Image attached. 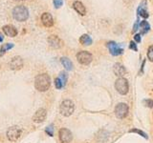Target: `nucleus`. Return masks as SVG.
<instances>
[{
	"mask_svg": "<svg viewBox=\"0 0 153 143\" xmlns=\"http://www.w3.org/2000/svg\"><path fill=\"white\" fill-rule=\"evenodd\" d=\"M140 27H141V29H142V34H146L148 31L150 30V25H149V23H148L147 21L146 20H143L141 23H140Z\"/></svg>",
	"mask_w": 153,
	"mask_h": 143,
	"instance_id": "412c9836",
	"label": "nucleus"
},
{
	"mask_svg": "<svg viewBox=\"0 0 153 143\" xmlns=\"http://www.w3.org/2000/svg\"><path fill=\"white\" fill-rule=\"evenodd\" d=\"M46 116H47V112L46 110L43 109V108H40L38 109L35 114H34L33 117V120L37 123H40V122H43L45 120V118H46Z\"/></svg>",
	"mask_w": 153,
	"mask_h": 143,
	"instance_id": "f8f14e48",
	"label": "nucleus"
},
{
	"mask_svg": "<svg viewBox=\"0 0 153 143\" xmlns=\"http://www.w3.org/2000/svg\"><path fill=\"white\" fill-rule=\"evenodd\" d=\"M60 61H61V64L63 65V67L66 69L67 71L73 70V63H72V61L68 57H61Z\"/></svg>",
	"mask_w": 153,
	"mask_h": 143,
	"instance_id": "a211bd4d",
	"label": "nucleus"
},
{
	"mask_svg": "<svg viewBox=\"0 0 153 143\" xmlns=\"http://www.w3.org/2000/svg\"><path fill=\"white\" fill-rule=\"evenodd\" d=\"M51 85V78L47 73L38 75L35 79V87L39 92H46Z\"/></svg>",
	"mask_w": 153,
	"mask_h": 143,
	"instance_id": "f257e3e1",
	"label": "nucleus"
},
{
	"mask_svg": "<svg viewBox=\"0 0 153 143\" xmlns=\"http://www.w3.org/2000/svg\"><path fill=\"white\" fill-rule=\"evenodd\" d=\"M41 22L42 24L47 27V28H50L54 25V19H53V16L50 12H43L42 15H41Z\"/></svg>",
	"mask_w": 153,
	"mask_h": 143,
	"instance_id": "ddd939ff",
	"label": "nucleus"
},
{
	"mask_svg": "<svg viewBox=\"0 0 153 143\" xmlns=\"http://www.w3.org/2000/svg\"><path fill=\"white\" fill-rule=\"evenodd\" d=\"M138 28H139V20H137L136 22H135V24L133 26V32H136L138 30Z\"/></svg>",
	"mask_w": 153,
	"mask_h": 143,
	"instance_id": "7c9ffc66",
	"label": "nucleus"
},
{
	"mask_svg": "<svg viewBox=\"0 0 153 143\" xmlns=\"http://www.w3.org/2000/svg\"><path fill=\"white\" fill-rule=\"evenodd\" d=\"M73 8L75 9V11L79 13L80 15H86V9H85L84 5L80 1H75L73 3Z\"/></svg>",
	"mask_w": 153,
	"mask_h": 143,
	"instance_id": "f3484780",
	"label": "nucleus"
},
{
	"mask_svg": "<svg viewBox=\"0 0 153 143\" xmlns=\"http://www.w3.org/2000/svg\"><path fill=\"white\" fill-rule=\"evenodd\" d=\"M55 86H56V88L58 89V90L61 89L62 87H63V84H62V82L60 79V77H57V78H56V79H55Z\"/></svg>",
	"mask_w": 153,
	"mask_h": 143,
	"instance_id": "bb28decb",
	"label": "nucleus"
},
{
	"mask_svg": "<svg viewBox=\"0 0 153 143\" xmlns=\"http://www.w3.org/2000/svg\"><path fill=\"white\" fill-rule=\"evenodd\" d=\"M107 48L109 49L110 54L112 55H115V56L123 54L124 53V49L120 48V46L116 42H114V41H110V42L107 43Z\"/></svg>",
	"mask_w": 153,
	"mask_h": 143,
	"instance_id": "1a4fd4ad",
	"label": "nucleus"
},
{
	"mask_svg": "<svg viewBox=\"0 0 153 143\" xmlns=\"http://www.w3.org/2000/svg\"><path fill=\"white\" fill-rule=\"evenodd\" d=\"M129 133H139V135H140L141 136H143V137H145L146 139H147L148 138V136H147V135L145 133V132H143V131H141V130H139V129H131V130L129 131Z\"/></svg>",
	"mask_w": 153,
	"mask_h": 143,
	"instance_id": "4be33fe9",
	"label": "nucleus"
},
{
	"mask_svg": "<svg viewBox=\"0 0 153 143\" xmlns=\"http://www.w3.org/2000/svg\"><path fill=\"white\" fill-rule=\"evenodd\" d=\"M45 132H46V133H48V136H54V125L53 124L49 125L46 129H45Z\"/></svg>",
	"mask_w": 153,
	"mask_h": 143,
	"instance_id": "b1692460",
	"label": "nucleus"
},
{
	"mask_svg": "<svg viewBox=\"0 0 153 143\" xmlns=\"http://www.w3.org/2000/svg\"><path fill=\"white\" fill-rule=\"evenodd\" d=\"M3 40H4V35L0 33V42H3Z\"/></svg>",
	"mask_w": 153,
	"mask_h": 143,
	"instance_id": "2f4dec72",
	"label": "nucleus"
},
{
	"mask_svg": "<svg viewBox=\"0 0 153 143\" xmlns=\"http://www.w3.org/2000/svg\"><path fill=\"white\" fill-rule=\"evenodd\" d=\"M13 16L16 21L24 22L29 18V11L23 5L16 6L13 10Z\"/></svg>",
	"mask_w": 153,
	"mask_h": 143,
	"instance_id": "f03ea898",
	"label": "nucleus"
},
{
	"mask_svg": "<svg viewBox=\"0 0 153 143\" xmlns=\"http://www.w3.org/2000/svg\"><path fill=\"white\" fill-rule=\"evenodd\" d=\"M128 105L127 103H119L115 107V114L118 118L123 119L127 117L128 114Z\"/></svg>",
	"mask_w": 153,
	"mask_h": 143,
	"instance_id": "423d86ee",
	"label": "nucleus"
},
{
	"mask_svg": "<svg viewBox=\"0 0 153 143\" xmlns=\"http://www.w3.org/2000/svg\"><path fill=\"white\" fill-rule=\"evenodd\" d=\"M58 136H60V139L61 143H70L73 139V136L70 130L66 128H61L60 132H58Z\"/></svg>",
	"mask_w": 153,
	"mask_h": 143,
	"instance_id": "6e6552de",
	"label": "nucleus"
},
{
	"mask_svg": "<svg viewBox=\"0 0 153 143\" xmlns=\"http://www.w3.org/2000/svg\"><path fill=\"white\" fill-rule=\"evenodd\" d=\"M115 89L120 95H127L129 90V84L127 79H125L124 77H120L116 80L115 82Z\"/></svg>",
	"mask_w": 153,
	"mask_h": 143,
	"instance_id": "20e7f679",
	"label": "nucleus"
},
{
	"mask_svg": "<svg viewBox=\"0 0 153 143\" xmlns=\"http://www.w3.org/2000/svg\"><path fill=\"white\" fill-rule=\"evenodd\" d=\"M21 136V130L17 126H13L7 131V137L11 141H16Z\"/></svg>",
	"mask_w": 153,
	"mask_h": 143,
	"instance_id": "0eeeda50",
	"label": "nucleus"
},
{
	"mask_svg": "<svg viewBox=\"0 0 153 143\" xmlns=\"http://www.w3.org/2000/svg\"><path fill=\"white\" fill-rule=\"evenodd\" d=\"M79 42L82 43L84 46H89L92 44V38L90 37V35L88 34H82V36L79 37Z\"/></svg>",
	"mask_w": 153,
	"mask_h": 143,
	"instance_id": "6ab92c4d",
	"label": "nucleus"
},
{
	"mask_svg": "<svg viewBox=\"0 0 153 143\" xmlns=\"http://www.w3.org/2000/svg\"><path fill=\"white\" fill-rule=\"evenodd\" d=\"M113 72L117 76L123 77L125 73H127V71L124 65H121V64H120V63H116L113 67Z\"/></svg>",
	"mask_w": 153,
	"mask_h": 143,
	"instance_id": "2eb2a0df",
	"label": "nucleus"
},
{
	"mask_svg": "<svg viewBox=\"0 0 153 143\" xmlns=\"http://www.w3.org/2000/svg\"><path fill=\"white\" fill-rule=\"evenodd\" d=\"M60 114L64 117H70L72 114L74 113L75 111V105L74 102L70 99H66L63 100L61 102L60 106Z\"/></svg>",
	"mask_w": 153,
	"mask_h": 143,
	"instance_id": "7ed1b4c3",
	"label": "nucleus"
},
{
	"mask_svg": "<svg viewBox=\"0 0 153 143\" xmlns=\"http://www.w3.org/2000/svg\"><path fill=\"white\" fill-rule=\"evenodd\" d=\"M137 12H138V15L140 16H142L143 18H147L148 16H149L148 12L146 10V0H143L142 3L140 4V6H139V8H138Z\"/></svg>",
	"mask_w": 153,
	"mask_h": 143,
	"instance_id": "dca6fc26",
	"label": "nucleus"
},
{
	"mask_svg": "<svg viewBox=\"0 0 153 143\" xmlns=\"http://www.w3.org/2000/svg\"><path fill=\"white\" fill-rule=\"evenodd\" d=\"M47 40H48V43L50 44L51 47L55 48V49H60L63 46V41H62L57 35H50Z\"/></svg>",
	"mask_w": 153,
	"mask_h": 143,
	"instance_id": "9d476101",
	"label": "nucleus"
},
{
	"mask_svg": "<svg viewBox=\"0 0 153 143\" xmlns=\"http://www.w3.org/2000/svg\"><path fill=\"white\" fill-rule=\"evenodd\" d=\"M10 69L12 70H20V69L23 67V59L20 56H15L12 58V60L10 61Z\"/></svg>",
	"mask_w": 153,
	"mask_h": 143,
	"instance_id": "9b49d317",
	"label": "nucleus"
},
{
	"mask_svg": "<svg viewBox=\"0 0 153 143\" xmlns=\"http://www.w3.org/2000/svg\"><path fill=\"white\" fill-rule=\"evenodd\" d=\"M134 40H135V42H137V43H140L141 42V34H135L134 35Z\"/></svg>",
	"mask_w": 153,
	"mask_h": 143,
	"instance_id": "c756f323",
	"label": "nucleus"
},
{
	"mask_svg": "<svg viewBox=\"0 0 153 143\" xmlns=\"http://www.w3.org/2000/svg\"><path fill=\"white\" fill-rule=\"evenodd\" d=\"M147 58L153 62V46H150L147 50Z\"/></svg>",
	"mask_w": 153,
	"mask_h": 143,
	"instance_id": "393cba45",
	"label": "nucleus"
},
{
	"mask_svg": "<svg viewBox=\"0 0 153 143\" xmlns=\"http://www.w3.org/2000/svg\"><path fill=\"white\" fill-rule=\"evenodd\" d=\"M15 1H22V0H15Z\"/></svg>",
	"mask_w": 153,
	"mask_h": 143,
	"instance_id": "473e14b6",
	"label": "nucleus"
},
{
	"mask_svg": "<svg viewBox=\"0 0 153 143\" xmlns=\"http://www.w3.org/2000/svg\"><path fill=\"white\" fill-rule=\"evenodd\" d=\"M76 59L82 65H89L93 60V55L87 51H82L76 54Z\"/></svg>",
	"mask_w": 153,
	"mask_h": 143,
	"instance_id": "39448f33",
	"label": "nucleus"
},
{
	"mask_svg": "<svg viewBox=\"0 0 153 143\" xmlns=\"http://www.w3.org/2000/svg\"><path fill=\"white\" fill-rule=\"evenodd\" d=\"M15 47V45L13 43H6V44H3L1 46V48H0V57L2 56V55L5 54V53L7 52L8 50H11Z\"/></svg>",
	"mask_w": 153,
	"mask_h": 143,
	"instance_id": "aec40b11",
	"label": "nucleus"
},
{
	"mask_svg": "<svg viewBox=\"0 0 153 143\" xmlns=\"http://www.w3.org/2000/svg\"><path fill=\"white\" fill-rule=\"evenodd\" d=\"M53 3L56 9H60L63 5V0H53Z\"/></svg>",
	"mask_w": 153,
	"mask_h": 143,
	"instance_id": "a878e982",
	"label": "nucleus"
},
{
	"mask_svg": "<svg viewBox=\"0 0 153 143\" xmlns=\"http://www.w3.org/2000/svg\"><path fill=\"white\" fill-rule=\"evenodd\" d=\"M67 78H68V76H67V73L65 72H61L60 73V79L61 80L62 84H63V86L66 85V82H67Z\"/></svg>",
	"mask_w": 153,
	"mask_h": 143,
	"instance_id": "5701e85b",
	"label": "nucleus"
},
{
	"mask_svg": "<svg viewBox=\"0 0 153 143\" xmlns=\"http://www.w3.org/2000/svg\"><path fill=\"white\" fill-rule=\"evenodd\" d=\"M2 30L5 33V34L10 36V37H15V36L17 35V30L13 25H5L2 28Z\"/></svg>",
	"mask_w": 153,
	"mask_h": 143,
	"instance_id": "4468645a",
	"label": "nucleus"
},
{
	"mask_svg": "<svg viewBox=\"0 0 153 143\" xmlns=\"http://www.w3.org/2000/svg\"><path fill=\"white\" fill-rule=\"evenodd\" d=\"M129 49H131L133 51H135V52H138V47H137V44L134 42V41H131L129 44Z\"/></svg>",
	"mask_w": 153,
	"mask_h": 143,
	"instance_id": "c85d7f7f",
	"label": "nucleus"
},
{
	"mask_svg": "<svg viewBox=\"0 0 153 143\" xmlns=\"http://www.w3.org/2000/svg\"><path fill=\"white\" fill-rule=\"evenodd\" d=\"M143 103H145V105L146 106V107L148 108H153V100L151 99H145L143 100Z\"/></svg>",
	"mask_w": 153,
	"mask_h": 143,
	"instance_id": "cd10ccee",
	"label": "nucleus"
}]
</instances>
